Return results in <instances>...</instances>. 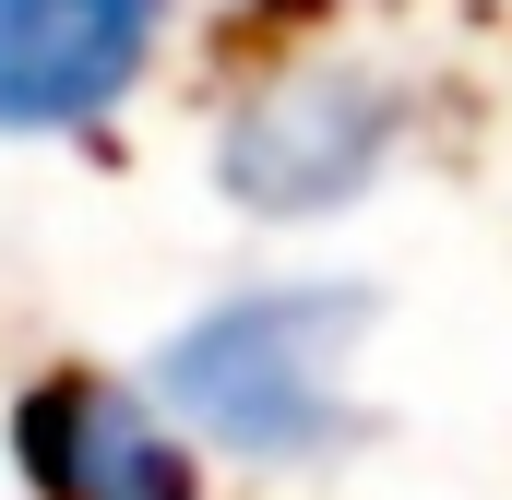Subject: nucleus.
<instances>
[{
	"label": "nucleus",
	"mask_w": 512,
	"mask_h": 500,
	"mask_svg": "<svg viewBox=\"0 0 512 500\" xmlns=\"http://www.w3.org/2000/svg\"><path fill=\"white\" fill-rule=\"evenodd\" d=\"M382 334V286L358 274H286V286H227L203 298L155 358L143 393L155 417L239 477H322L370 441V405L346 393L358 346Z\"/></svg>",
	"instance_id": "1"
},
{
	"label": "nucleus",
	"mask_w": 512,
	"mask_h": 500,
	"mask_svg": "<svg viewBox=\"0 0 512 500\" xmlns=\"http://www.w3.org/2000/svg\"><path fill=\"white\" fill-rule=\"evenodd\" d=\"M203 155L251 227H334L417 155V84L370 48H286L227 84Z\"/></svg>",
	"instance_id": "2"
},
{
	"label": "nucleus",
	"mask_w": 512,
	"mask_h": 500,
	"mask_svg": "<svg viewBox=\"0 0 512 500\" xmlns=\"http://www.w3.org/2000/svg\"><path fill=\"white\" fill-rule=\"evenodd\" d=\"M179 0H0V143H84L155 84Z\"/></svg>",
	"instance_id": "3"
},
{
	"label": "nucleus",
	"mask_w": 512,
	"mask_h": 500,
	"mask_svg": "<svg viewBox=\"0 0 512 500\" xmlns=\"http://www.w3.org/2000/svg\"><path fill=\"white\" fill-rule=\"evenodd\" d=\"M12 453L36 500H203V453L120 370H48L12 417Z\"/></svg>",
	"instance_id": "4"
},
{
	"label": "nucleus",
	"mask_w": 512,
	"mask_h": 500,
	"mask_svg": "<svg viewBox=\"0 0 512 500\" xmlns=\"http://www.w3.org/2000/svg\"><path fill=\"white\" fill-rule=\"evenodd\" d=\"M334 12H393V0H334Z\"/></svg>",
	"instance_id": "5"
}]
</instances>
